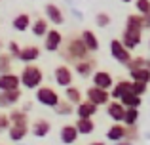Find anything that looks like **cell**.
<instances>
[{
	"label": "cell",
	"instance_id": "e575fe53",
	"mask_svg": "<svg viewBox=\"0 0 150 145\" xmlns=\"http://www.w3.org/2000/svg\"><path fill=\"white\" fill-rule=\"evenodd\" d=\"M144 65H146V57L137 56V57H131L125 67H127V71H133V69H141V67H144Z\"/></svg>",
	"mask_w": 150,
	"mask_h": 145
},
{
	"label": "cell",
	"instance_id": "4fadbf2b",
	"mask_svg": "<svg viewBox=\"0 0 150 145\" xmlns=\"http://www.w3.org/2000/svg\"><path fill=\"white\" fill-rule=\"evenodd\" d=\"M108 92H110V99L120 101L124 96L131 94V80H125V78H122V80L114 82V86L108 90Z\"/></svg>",
	"mask_w": 150,
	"mask_h": 145
},
{
	"label": "cell",
	"instance_id": "60d3db41",
	"mask_svg": "<svg viewBox=\"0 0 150 145\" xmlns=\"http://www.w3.org/2000/svg\"><path fill=\"white\" fill-rule=\"evenodd\" d=\"M143 25H144V31H146V29H150V14L143 15Z\"/></svg>",
	"mask_w": 150,
	"mask_h": 145
},
{
	"label": "cell",
	"instance_id": "9a60e30c",
	"mask_svg": "<svg viewBox=\"0 0 150 145\" xmlns=\"http://www.w3.org/2000/svg\"><path fill=\"white\" fill-rule=\"evenodd\" d=\"M29 130H30V134H33L34 138H38V139L48 138L50 132H51V122L48 119H38V120H34V122L30 124Z\"/></svg>",
	"mask_w": 150,
	"mask_h": 145
},
{
	"label": "cell",
	"instance_id": "8d00e7d4",
	"mask_svg": "<svg viewBox=\"0 0 150 145\" xmlns=\"http://www.w3.org/2000/svg\"><path fill=\"white\" fill-rule=\"evenodd\" d=\"M146 90H148V84H144V82H133L131 80V92L135 94V96L143 97L144 94H146Z\"/></svg>",
	"mask_w": 150,
	"mask_h": 145
},
{
	"label": "cell",
	"instance_id": "f6af8a7d",
	"mask_svg": "<svg viewBox=\"0 0 150 145\" xmlns=\"http://www.w3.org/2000/svg\"><path fill=\"white\" fill-rule=\"evenodd\" d=\"M0 50H2V40H0Z\"/></svg>",
	"mask_w": 150,
	"mask_h": 145
},
{
	"label": "cell",
	"instance_id": "d6a6232c",
	"mask_svg": "<svg viewBox=\"0 0 150 145\" xmlns=\"http://www.w3.org/2000/svg\"><path fill=\"white\" fill-rule=\"evenodd\" d=\"M11 61H13V57L8 52H0V74L11 71Z\"/></svg>",
	"mask_w": 150,
	"mask_h": 145
},
{
	"label": "cell",
	"instance_id": "836d02e7",
	"mask_svg": "<svg viewBox=\"0 0 150 145\" xmlns=\"http://www.w3.org/2000/svg\"><path fill=\"white\" fill-rule=\"evenodd\" d=\"M95 23H97V27L105 29V27H108L110 23H112V17H110V14H106V11H99V14L95 15Z\"/></svg>",
	"mask_w": 150,
	"mask_h": 145
},
{
	"label": "cell",
	"instance_id": "f546056e",
	"mask_svg": "<svg viewBox=\"0 0 150 145\" xmlns=\"http://www.w3.org/2000/svg\"><path fill=\"white\" fill-rule=\"evenodd\" d=\"M120 103L124 105L125 109H127V107H131V109H139L141 105H143V97H141V96H135V94L131 92V94H127V96L122 97Z\"/></svg>",
	"mask_w": 150,
	"mask_h": 145
},
{
	"label": "cell",
	"instance_id": "f1b7e54d",
	"mask_svg": "<svg viewBox=\"0 0 150 145\" xmlns=\"http://www.w3.org/2000/svg\"><path fill=\"white\" fill-rule=\"evenodd\" d=\"M129 76H131L133 82H144V84H150V69H146V67L129 71Z\"/></svg>",
	"mask_w": 150,
	"mask_h": 145
},
{
	"label": "cell",
	"instance_id": "8fae6325",
	"mask_svg": "<svg viewBox=\"0 0 150 145\" xmlns=\"http://www.w3.org/2000/svg\"><path fill=\"white\" fill-rule=\"evenodd\" d=\"M89 78H91V84L93 86L103 88V90H110L114 86V76L108 71H99V69H97V71L93 73Z\"/></svg>",
	"mask_w": 150,
	"mask_h": 145
},
{
	"label": "cell",
	"instance_id": "d6986e66",
	"mask_svg": "<svg viewBox=\"0 0 150 145\" xmlns=\"http://www.w3.org/2000/svg\"><path fill=\"white\" fill-rule=\"evenodd\" d=\"M29 124H10V128H8V138L11 139V141L19 143L23 141V139L27 138V134H29Z\"/></svg>",
	"mask_w": 150,
	"mask_h": 145
},
{
	"label": "cell",
	"instance_id": "4316f807",
	"mask_svg": "<svg viewBox=\"0 0 150 145\" xmlns=\"http://www.w3.org/2000/svg\"><path fill=\"white\" fill-rule=\"evenodd\" d=\"M8 116H10V124H29V113H25L23 109L11 107Z\"/></svg>",
	"mask_w": 150,
	"mask_h": 145
},
{
	"label": "cell",
	"instance_id": "ac0fdd59",
	"mask_svg": "<svg viewBox=\"0 0 150 145\" xmlns=\"http://www.w3.org/2000/svg\"><path fill=\"white\" fill-rule=\"evenodd\" d=\"M74 111H76L78 119H93V116L97 115V111H99V107L93 105L91 101H88V99H82L80 103L74 107Z\"/></svg>",
	"mask_w": 150,
	"mask_h": 145
},
{
	"label": "cell",
	"instance_id": "5bb4252c",
	"mask_svg": "<svg viewBox=\"0 0 150 145\" xmlns=\"http://www.w3.org/2000/svg\"><path fill=\"white\" fill-rule=\"evenodd\" d=\"M120 40H122V44H124L127 50H135L137 46L141 44V40H143V33H141V31H129V29H124V33H122Z\"/></svg>",
	"mask_w": 150,
	"mask_h": 145
},
{
	"label": "cell",
	"instance_id": "e0dca14e",
	"mask_svg": "<svg viewBox=\"0 0 150 145\" xmlns=\"http://www.w3.org/2000/svg\"><path fill=\"white\" fill-rule=\"evenodd\" d=\"M17 88H21L19 74H15L11 71L0 74V92H10V90H17Z\"/></svg>",
	"mask_w": 150,
	"mask_h": 145
},
{
	"label": "cell",
	"instance_id": "44dd1931",
	"mask_svg": "<svg viewBox=\"0 0 150 145\" xmlns=\"http://www.w3.org/2000/svg\"><path fill=\"white\" fill-rule=\"evenodd\" d=\"M80 38H82V42H84V46L89 50V54H95L97 50H99V38H97V34L93 33V31H89V29H84L82 31V34H80Z\"/></svg>",
	"mask_w": 150,
	"mask_h": 145
},
{
	"label": "cell",
	"instance_id": "d590c367",
	"mask_svg": "<svg viewBox=\"0 0 150 145\" xmlns=\"http://www.w3.org/2000/svg\"><path fill=\"white\" fill-rule=\"evenodd\" d=\"M135 11L139 15L150 14V0H135Z\"/></svg>",
	"mask_w": 150,
	"mask_h": 145
},
{
	"label": "cell",
	"instance_id": "5b68a950",
	"mask_svg": "<svg viewBox=\"0 0 150 145\" xmlns=\"http://www.w3.org/2000/svg\"><path fill=\"white\" fill-rule=\"evenodd\" d=\"M53 80H55V84H57L59 88H67V86L74 84V73H72V69H70L69 65H65V63L57 65V67L53 69Z\"/></svg>",
	"mask_w": 150,
	"mask_h": 145
},
{
	"label": "cell",
	"instance_id": "ee69618b",
	"mask_svg": "<svg viewBox=\"0 0 150 145\" xmlns=\"http://www.w3.org/2000/svg\"><path fill=\"white\" fill-rule=\"evenodd\" d=\"M122 2H124V4H129V2H133V0H122Z\"/></svg>",
	"mask_w": 150,
	"mask_h": 145
},
{
	"label": "cell",
	"instance_id": "ffe728a7",
	"mask_svg": "<svg viewBox=\"0 0 150 145\" xmlns=\"http://www.w3.org/2000/svg\"><path fill=\"white\" fill-rule=\"evenodd\" d=\"M105 107H106V115H108L110 119L114 120V122H122V120H124L125 107L120 103V101H114V99H110L108 103L105 105Z\"/></svg>",
	"mask_w": 150,
	"mask_h": 145
},
{
	"label": "cell",
	"instance_id": "7a4b0ae2",
	"mask_svg": "<svg viewBox=\"0 0 150 145\" xmlns=\"http://www.w3.org/2000/svg\"><path fill=\"white\" fill-rule=\"evenodd\" d=\"M19 82L27 90H36L38 86L44 84V71L34 63H27L19 73Z\"/></svg>",
	"mask_w": 150,
	"mask_h": 145
},
{
	"label": "cell",
	"instance_id": "d4e9b609",
	"mask_svg": "<svg viewBox=\"0 0 150 145\" xmlns=\"http://www.w3.org/2000/svg\"><path fill=\"white\" fill-rule=\"evenodd\" d=\"M74 126H76V130H78L80 136H91L93 132H95V122H93V119H76Z\"/></svg>",
	"mask_w": 150,
	"mask_h": 145
},
{
	"label": "cell",
	"instance_id": "bcb514c9",
	"mask_svg": "<svg viewBox=\"0 0 150 145\" xmlns=\"http://www.w3.org/2000/svg\"><path fill=\"white\" fill-rule=\"evenodd\" d=\"M148 48H150V40H148Z\"/></svg>",
	"mask_w": 150,
	"mask_h": 145
},
{
	"label": "cell",
	"instance_id": "83f0119b",
	"mask_svg": "<svg viewBox=\"0 0 150 145\" xmlns=\"http://www.w3.org/2000/svg\"><path fill=\"white\" fill-rule=\"evenodd\" d=\"M124 29H129V31H144V25H143V15L139 14H129L127 19H125V27Z\"/></svg>",
	"mask_w": 150,
	"mask_h": 145
},
{
	"label": "cell",
	"instance_id": "3957f363",
	"mask_svg": "<svg viewBox=\"0 0 150 145\" xmlns=\"http://www.w3.org/2000/svg\"><path fill=\"white\" fill-rule=\"evenodd\" d=\"M34 99H36L40 105H44V107L53 109L55 105L59 103L61 96H59V92H57L55 88L42 84V86H38V88H36V92H34Z\"/></svg>",
	"mask_w": 150,
	"mask_h": 145
},
{
	"label": "cell",
	"instance_id": "603a6c76",
	"mask_svg": "<svg viewBox=\"0 0 150 145\" xmlns=\"http://www.w3.org/2000/svg\"><path fill=\"white\" fill-rule=\"evenodd\" d=\"M106 138L112 143L120 141V139H125V124L124 122H114L112 126L106 130Z\"/></svg>",
	"mask_w": 150,
	"mask_h": 145
},
{
	"label": "cell",
	"instance_id": "8992f818",
	"mask_svg": "<svg viewBox=\"0 0 150 145\" xmlns=\"http://www.w3.org/2000/svg\"><path fill=\"white\" fill-rule=\"evenodd\" d=\"M86 99L91 101L93 105H97V107H101V105H106L110 101V92L108 90H103V88H97V86H89L88 90H86Z\"/></svg>",
	"mask_w": 150,
	"mask_h": 145
},
{
	"label": "cell",
	"instance_id": "ab89813d",
	"mask_svg": "<svg viewBox=\"0 0 150 145\" xmlns=\"http://www.w3.org/2000/svg\"><path fill=\"white\" fill-rule=\"evenodd\" d=\"M8 128H10V116L8 113H0V136L8 132Z\"/></svg>",
	"mask_w": 150,
	"mask_h": 145
},
{
	"label": "cell",
	"instance_id": "7bdbcfd3",
	"mask_svg": "<svg viewBox=\"0 0 150 145\" xmlns=\"http://www.w3.org/2000/svg\"><path fill=\"white\" fill-rule=\"evenodd\" d=\"M88 145H105V141H91V143H88Z\"/></svg>",
	"mask_w": 150,
	"mask_h": 145
},
{
	"label": "cell",
	"instance_id": "2e32d148",
	"mask_svg": "<svg viewBox=\"0 0 150 145\" xmlns=\"http://www.w3.org/2000/svg\"><path fill=\"white\" fill-rule=\"evenodd\" d=\"M78 138H80V134H78L74 124H65L59 130V139H61L63 145H74L78 141Z\"/></svg>",
	"mask_w": 150,
	"mask_h": 145
},
{
	"label": "cell",
	"instance_id": "cb8c5ba5",
	"mask_svg": "<svg viewBox=\"0 0 150 145\" xmlns=\"http://www.w3.org/2000/svg\"><path fill=\"white\" fill-rule=\"evenodd\" d=\"M30 21H33V17H30L29 14H17L13 17V21H11V27H13L17 33H25V31L30 29Z\"/></svg>",
	"mask_w": 150,
	"mask_h": 145
},
{
	"label": "cell",
	"instance_id": "b9f144b4",
	"mask_svg": "<svg viewBox=\"0 0 150 145\" xmlns=\"http://www.w3.org/2000/svg\"><path fill=\"white\" fill-rule=\"evenodd\" d=\"M114 145H133V141H129V139H120V141H116Z\"/></svg>",
	"mask_w": 150,
	"mask_h": 145
},
{
	"label": "cell",
	"instance_id": "1f68e13d",
	"mask_svg": "<svg viewBox=\"0 0 150 145\" xmlns=\"http://www.w3.org/2000/svg\"><path fill=\"white\" fill-rule=\"evenodd\" d=\"M137 120H139V109L127 107V109H125V113H124V120H122V122H124L125 126H135Z\"/></svg>",
	"mask_w": 150,
	"mask_h": 145
},
{
	"label": "cell",
	"instance_id": "7402d4cb",
	"mask_svg": "<svg viewBox=\"0 0 150 145\" xmlns=\"http://www.w3.org/2000/svg\"><path fill=\"white\" fill-rule=\"evenodd\" d=\"M48 31H50V23L46 17H36V19L30 21V33L36 38H44Z\"/></svg>",
	"mask_w": 150,
	"mask_h": 145
},
{
	"label": "cell",
	"instance_id": "ba28073f",
	"mask_svg": "<svg viewBox=\"0 0 150 145\" xmlns=\"http://www.w3.org/2000/svg\"><path fill=\"white\" fill-rule=\"evenodd\" d=\"M44 17L48 19V23L50 25H55V27H59V25H63L65 23V14H63V10L57 6V4H46V8H44Z\"/></svg>",
	"mask_w": 150,
	"mask_h": 145
},
{
	"label": "cell",
	"instance_id": "f35d334b",
	"mask_svg": "<svg viewBox=\"0 0 150 145\" xmlns=\"http://www.w3.org/2000/svg\"><path fill=\"white\" fill-rule=\"evenodd\" d=\"M137 138H139L137 124H135V126H125V139H129V141H135Z\"/></svg>",
	"mask_w": 150,
	"mask_h": 145
},
{
	"label": "cell",
	"instance_id": "484cf974",
	"mask_svg": "<svg viewBox=\"0 0 150 145\" xmlns=\"http://www.w3.org/2000/svg\"><path fill=\"white\" fill-rule=\"evenodd\" d=\"M65 99L76 107V105L80 103L82 99H84V96H82V90L78 88V86H74V84L67 86V88H65Z\"/></svg>",
	"mask_w": 150,
	"mask_h": 145
},
{
	"label": "cell",
	"instance_id": "7dc6e473",
	"mask_svg": "<svg viewBox=\"0 0 150 145\" xmlns=\"http://www.w3.org/2000/svg\"><path fill=\"white\" fill-rule=\"evenodd\" d=\"M0 145H6V143H0Z\"/></svg>",
	"mask_w": 150,
	"mask_h": 145
},
{
	"label": "cell",
	"instance_id": "277c9868",
	"mask_svg": "<svg viewBox=\"0 0 150 145\" xmlns=\"http://www.w3.org/2000/svg\"><path fill=\"white\" fill-rule=\"evenodd\" d=\"M110 56H112L114 61H118L120 65H127V61L131 59V50H127L124 44H122L120 38H112L110 40Z\"/></svg>",
	"mask_w": 150,
	"mask_h": 145
},
{
	"label": "cell",
	"instance_id": "52a82bcc",
	"mask_svg": "<svg viewBox=\"0 0 150 145\" xmlns=\"http://www.w3.org/2000/svg\"><path fill=\"white\" fill-rule=\"evenodd\" d=\"M63 40H65V38H63L61 31L50 27V31L44 36V50L46 52H59V48L63 46Z\"/></svg>",
	"mask_w": 150,
	"mask_h": 145
},
{
	"label": "cell",
	"instance_id": "4dcf8cb0",
	"mask_svg": "<svg viewBox=\"0 0 150 145\" xmlns=\"http://www.w3.org/2000/svg\"><path fill=\"white\" fill-rule=\"evenodd\" d=\"M53 111H55V115H59V116H69V115L74 113V105L69 103L67 99H59V103L53 107Z\"/></svg>",
	"mask_w": 150,
	"mask_h": 145
},
{
	"label": "cell",
	"instance_id": "6da1fadb",
	"mask_svg": "<svg viewBox=\"0 0 150 145\" xmlns=\"http://www.w3.org/2000/svg\"><path fill=\"white\" fill-rule=\"evenodd\" d=\"M59 54L65 61L69 63H76V61H82L86 57H89V50L84 46L80 36H69L67 40H63V46L59 48Z\"/></svg>",
	"mask_w": 150,
	"mask_h": 145
},
{
	"label": "cell",
	"instance_id": "30bf717a",
	"mask_svg": "<svg viewBox=\"0 0 150 145\" xmlns=\"http://www.w3.org/2000/svg\"><path fill=\"white\" fill-rule=\"evenodd\" d=\"M40 54H42V50L38 48V46H34V44L21 46V52H19V56H17V61H21L23 65H27V63H34V61H38Z\"/></svg>",
	"mask_w": 150,
	"mask_h": 145
},
{
	"label": "cell",
	"instance_id": "7c38bea8",
	"mask_svg": "<svg viewBox=\"0 0 150 145\" xmlns=\"http://www.w3.org/2000/svg\"><path fill=\"white\" fill-rule=\"evenodd\" d=\"M21 97H23L21 88L10 90V92H0V107L2 109H11L21 101Z\"/></svg>",
	"mask_w": 150,
	"mask_h": 145
},
{
	"label": "cell",
	"instance_id": "74e56055",
	"mask_svg": "<svg viewBox=\"0 0 150 145\" xmlns=\"http://www.w3.org/2000/svg\"><path fill=\"white\" fill-rule=\"evenodd\" d=\"M6 52L10 54L13 59H17V56H19V52H21V46H19V42H15V40H10L8 42V46H6Z\"/></svg>",
	"mask_w": 150,
	"mask_h": 145
},
{
	"label": "cell",
	"instance_id": "9c48e42d",
	"mask_svg": "<svg viewBox=\"0 0 150 145\" xmlns=\"http://www.w3.org/2000/svg\"><path fill=\"white\" fill-rule=\"evenodd\" d=\"M95 67H97V61L93 59V57H86V59L74 63V73H76L80 78H89L93 73L97 71Z\"/></svg>",
	"mask_w": 150,
	"mask_h": 145
}]
</instances>
